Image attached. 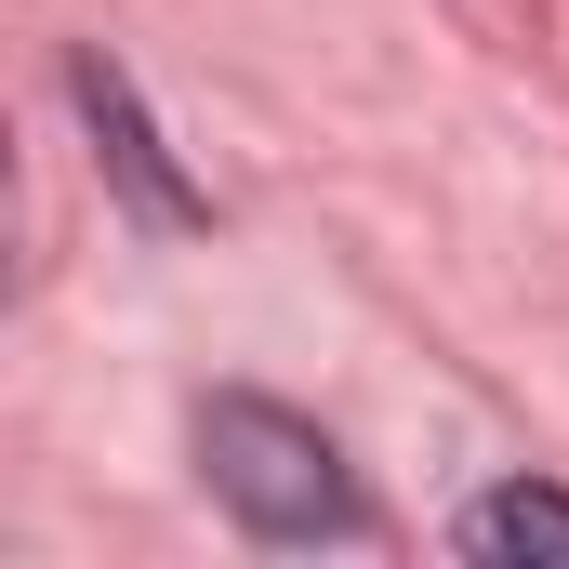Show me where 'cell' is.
<instances>
[{"mask_svg": "<svg viewBox=\"0 0 569 569\" xmlns=\"http://www.w3.org/2000/svg\"><path fill=\"white\" fill-rule=\"evenodd\" d=\"M463 557H569V490H490V503H463Z\"/></svg>", "mask_w": 569, "mask_h": 569, "instance_id": "3", "label": "cell"}, {"mask_svg": "<svg viewBox=\"0 0 569 569\" xmlns=\"http://www.w3.org/2000/svg\"><path fill=\"white\" fill-rule=\"evenodd\" d=\"M199 477H212V503L239 517V530H266V543H345L358 530V477H345V450L279 411V398H212L199 411Z\"/></svg>", "mask_w": 569, "mask_h": 569, "instance_id": "1", "label": "cell"}, {"mask_svg": "<svg viewBox=\"0 0 569 569\" xmlns=\"http://www.w3.org/2000/svg\"><path fill=\"white\" fill-rule=\"evenodd\" d=\"M80 120H93V146H107V172L133 186V212H146V226H199V186L159 159V133L133 120V80H120L107 53H80Z\"/></svg>", "mask_w": 569, "mask_h": 569, "instance_id": "2", "label": "cell"}]
</instances>
